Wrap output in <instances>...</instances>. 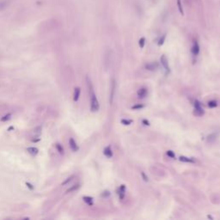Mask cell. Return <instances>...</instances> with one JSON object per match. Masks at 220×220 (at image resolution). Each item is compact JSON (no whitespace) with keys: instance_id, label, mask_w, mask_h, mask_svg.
I'll use <instances>...</instances> for the list:
<instances>
[{"instance_id":"6da1fadb","label":"cell","mask_w":220,"mask_h":220,"mask_svg":"<svg viewBox=\"0 0 220 220\" xmlns=\"http://www.w3.org/2000/svg\"><path fill=\"white\" fill-rule=\"evenodd\" d=\"M100 108V104L97 100V97L94 91L90 93V110L92 112H97Z\"/></svg>"},{"instance_id":"7a4b0ae2","label":"cell","mask_w":220,"mask_h":220,"mask_svg":"<svg viewBox=\"0 0 220 220\" xmlns=\"http://www.w3.org/2000/svg\"><path fill=\"white\" fill-rule=\"evenodd\" d=\"M204 109L201 106V103L200 102V101L196 100L194 102V114L197 116H201L204 114Z\"/></svg>"},{"instance_id":"3957f363","label":"cell","mask_w":220,"mask_h":220,"mask_svg":"<svg viewBox=\"0 0 220 220\" xmlns=\"http://www.w3.org/2000/svg\"><path fill=\"white\" fill-rule=\"evenodd\" d=\"M160 61H161L162 65H163V68H164L166 73H169V72H170V68H169V61H168L167 57H166L165 55H162L161 58H160Z\"/></svg>"},{"instance_id":"277c9868","label":"cell","mask_w":220,"mask_h":220,"mask_svg":"<svg viewBox=\"0 0 220 220\" xmlns=\"http://www.w3.org/2000/svg\"><path fill=\"white\" fill-rule=\"evenodd\" d=\"M115 80L112 79L111 83V90H110V104L113 103V98H114V93H115Z\"/></svg>"},{"instance_id":"5b68a950","label":"cell","mask_w":220,"mask_h":220,"mask_svg":"<svg viewBox=\"0 0 220 220\" xmlns=\"http://www.w3.org/2000/svg\"><path fill=\"white\" fill-rule=\"evenodd\" d=\"M191 52L194 56H197L199 53H200V46H199V43L197 42V41H194V42H193Z\"/></svg>"},{"instance_id":"8992f818","label":"cell","mask_w":220,"mask_h":220,"mask_svg":"<svg viewBox=\"0 0 220 220\" xmlns=\"http://www.w3.org/2000/svg\"><path fill=\"white\" fill-rule=\"evenodd\" d=\"M125 194H126V186L125 185H121L119 188V198H120V200H122L124 198H125Z\"/></svg>"},{"instance_id":"52a82bcc","label":"cell","mask_w":220,"mask_h":220,"mask_svg":"<svg viewBox=\"0 0 220 220\" xmlns=\"http://www.w3.org/2000/svg\"><path fill=\"white\" fill-rule=\"evenodd\" d=\"M138 96H139V98H144V97L147 95V90H146L145 88H141L139 89V90H138V93H137Z\"/></svg>"},{"instance_id":"ba28073f","label":"cell","mask_w":220,"mask_h":220,"mask_svg":"<svg viewBox=\"0 0 220 220\" xmlns=\"http://www.w3.org/2000/svg\"><path fill=\"white\" fill-rule=\"evenodd\" d=\"M158 67V64L157 62H151L145 65V68L149 71H155L156 69H157Z\"/></svg>"},{"instance_id":"9c48e42d","label":"cell","mask_w":220,"mask_h":220,"mask_svg":"<svg viewBox=\"0 0 220 220\" xmlns=\"http://www.w3.org/2000/svg\"><path fill=\"white\" fill-rule=\"evenodd\" d=\"M69 144H70V147H71V149L73 151H78V149H79V148H78V144H77L76 141H75L73 139H70Z\"/></svg>"},{"instance_id":"30bf717a","label":"cell","mask_w":220,"mask_h":220,"mask_svg":"<svg viewBox=\"0 0 220 220\" xmlns=\"http://www.w3.org/2000/svg\"><path fill=\"white\" fill-rule=\"evenodd\" d=\"M103 154L105 155L108 158H111L112 157H113V151H112V149L110 146H107V147L104 149Z\"/></svg>"},{"instance_id":"8fae6325","label":"cell","mask_w":220,"mask_h":220,"mask_svg":"<svg viewBox=\"0 0 220 220\" xmlns=\"http://www.w3.org/2000/svg\"><path fill=\"white\" fill-rule=\"evenodd\" d=\"M179 160L181 162H183V163H195V161L193 159V158H190V157H184V156L180 157Z\"/></svg>"},{"instance_id":"7c38bea8","label":"cell","mask_w":220,"mask_h":220,"mask_svg":"<svg viewBox=\"0 0 220 220\" xmlns=\"http://www.w3.org/2000/svg\"><path fill=\"white\" fill-rule=\"evenodd\" d=\"M80 93H81V90H80V88H76L75 89V91H74V101L77 102L78 101L80 96Z\"/></svg>"},{"instance_id":"4fadbf2b","label":"cell","mask_w":220,"mask_h":220,"mask_svg":"<svg viewBox=\"0 0 220 220\" xmlns=\"http://www.w3.org/2000/svg\"><path fill=\"white\" fill-rule=\"evenodd\" d=\"M83 199V200H84V201L86 202L87 204H89L90 205H91L92 204H93V198H91V197L84 196Z\"/></svg>"},{"instance_id":"5bb4252c","label":"cell","mask_w":220,"mask_h":220,"mask_svg":"<svg viewBox=\"0 0 220 220\" xmlns=\"http://www.w3.org/2000/svg\"><path fill=\"white\" fill-rule=\"evenodd\" d=\"M28 151H29V153H30L32 155H36L38 153V149L34 147H29L28 148Z\"/></svg>"},{"instance_id":"9a60e30c","label":"cell","mask_w":220,"mask_h":220,"mask_svg":"<svg viewBox=\"0 0 220 220\" xmlns=\"http://www.w3.org/2000/svg\"><path fill=\"white\" fill-rule=\"evenodd\" d=\"M207 105H208V107L211 108V109H213V108H216L218 106V102H216V101H214V100L209 101Z\"/></svg>"},{"instance_id":"2e32d148","label":"cell","mask_w":220,"mask_h":220,"mask_svg":"<svg viewBox=\"0 0 220 220\" xmlns=\"http://www.w3.org/2000/svg\"><path fill=\"white\" fill-rule=\"evenodd\" d=\"M216 138H217V135H216L215 133H212L207 137V141H208V142H213V141L216 139Z\"/></svg>"},{"instance_id":"e0dca14e","label":"cell","mask_w":220,"mask_h":220,"mask_svg":"<svg viewBox=\"0 0 220 220\" xmlns=\"http://www.w3.org/2000/svg\"><path fill=\"white\" fill-rule=\"evenodd\" d=\"M79 187H80V185H79V184L74 185V186H72V187H71V188H70L69 189H68L67 191H66V193H71V192H73V191H75V190L78 189V188H79Z\"/></svg>"},{"instance_id":"ac0fdd59","label":"cell","mask_w":220,"mask_h":220,"mask_svg":"<svg viewBox=\"0 0 220 220\" xmlns=\"http://www.w3.org/2000/svg\"><path fill=\"white\" fill-rule=\"evenodd\" d=\"M121 123L125 126H128L132 123V120H125V119H123V120H121Z\"/></svg>"},{"instance_id":"d6986e66","label":"cell","mask_w":220,"mask_h":220,"mask_svg":"<svg viewBox=\"0 0 220 220\" xmlns=\"http://www.w3.org/2000/svg\"><path fill=\"white\" fill-rule=\"evenodd\" d=\"M10 117H11V114H10V113H8V114H6V115H4L3 117H2L0 120H1V121H7V120H10Z\"/></svg>"},{"instance_id":"ffe728a7","label":"cell","mask_w":220,"mask_h":220,"mask_svg":"<svg viewBox=\"0 0 220 220\" xmlns=\"http://www.w3.org/2000/svg\"><path fill=\"white\" fill-rule=\"evenodd\" d=\"M177 6H178V9H179V11L181 14H183V9H182V6H181V0H177Z\"/></svg>"},{"instance_id":"44dd1931","label":"cell","mask_w":220,"mask_h":220,"mask_svg":"<svg viewBox=\"0 0 220 220\" xmlns=\"http://www.w3.org/2000/svg\"><path fill=\"white\" fill-rule=\"evenodd\" d=\"M139 47H140L141 48H143L144 47V44H145V39H144V37H142L140 40H139Z\"/></svg>"},{"instance_id":"7402d4cb","label":"cell","mask_w":220,"mask_h":220,"mask_svg":"<svg viewBox=\"0 0 220 220\" xmlns=\"http://www.w3.org/2000/svg\"><path fill=\"white\" fill-rule=\"evenodd\" d=\"M73 178H74V175H71V176H70V177H68L67 179H66L65 181H64V182L62 183V185H63V186H64V185L68 184V183H69L70 181H72V179H73Z\"/></svg>"},{"instance_id":"603a6c76","label":"cell","mask_w":220,"mask_h":220,"mask_svg":"<svg viewBox=\"0 0 220 220\" xmlns=\"http://www.w3.org/2000/svg\"><path fill=\"white\" fill-rule=\"evenodd\" d=\"M6 6H7V2H5V1L0 2V10H3V9H5Z\"/></svg>"},{"instance_id":"cb8c5ba5","label":"cell","mask_w":220,"mask_h":220,"mask_svg":"<svg viewBox=\"0 0 220 220\" xmlns=\"http://www.w3.org/2000/svg\"><path fill=\"white\" fill-rule=\"evenodd\" d=\"M165 38H166V34H164V35L163 36V37L161 38V39L159 40V41H158V46L161 47L162 45L164 43V41H165Z\"/></svg>"},{"instance_id":"d4e9b609","label":"cell","mask_w":220,"mask_h":220,"mask_svg":"<svg viewBox=\"0 0 220 220\" xmlns=\"http://www.w3.org/2000/svg\"><path fill=\"white\" fill-rule=\"evenodd\" d=\"M167 155L169 156V157H170V158H174L175 157V155H174V153L172 151H167Z\"/></svg>"},{"instance_id":"484cf974","label":"cell","mask_w":220,"mask_h":220,"mask_svg":"<svg viewBox=\"0 0 220 220\" xmlns=\"http://www.w3.org/2000/svg\"><path fill=\"white\" fill-rule=\"evenodd\" d=\"M144 107V106L142 105V104H137V105H134L133 107H132V109L136 110V109H143Z\"/></svg>"},{"instance_id":"4316f807","label":"cell","mask_w":220,"mask_h":220,"mask_svg":"<svg viewBox=\"0 0 220 220\" xmlns=\"http://www.w3.org/2000/svg\"><path fill=\"white\" fill-rule=\"evenodd\" d=\"M56 147H57L58 151H59L60 153H63V152H64V150H63V147H62V146H61L59 144H58L57 145H56Z\"/></svg>"},{"instance_id":"83f0119b","label":"cell","mask_w":220,"mask_h":220,"mask_svg":"<svg viewBox=\"0 0 220 220\" xmlns=\"http://www.w3.org/2000/svg\"><path fill=\"white\" fill-rule=\"evenodd\" d=\"M109 195H110L109 191H105V192H103V193H102V197H108V196H109Z\"/></svg>"},{"instance_id":"f1b7e54d","label":"cell","mask_w":220,"mask_h":220,"mask_svg":"<svg viewBox=\"0 0 220 220\" xmlns=\"http://www.w3.org/2000/svg\"><path fill=\"white\" fill-rule=\"evenodd\" d=\"M141 175H142V177H143V179H144V181H148V177L145 175V174H144V172H141Z\"/></svg>"},{"instance_id":"f546056e","label":"cell","mask_w":220,"mask_h":220,"mask_svg":"<svg viewBox=\"0 0 220 220\" xmlns=\"http://www.w3.org/2000/svg\"><path fill=\"white\" fill-rule=\"evenodd\" d=\"M143 123H144L145 126H149V125H150L149 121H147V120H143Z\"/></svg>"},{"instance_id":"4dcf8cb0","label":"cell","mask_w":220,"mask_h":220,"mask_svg":"<svg viewBox=\"0 0 220 220\" xmlns=\"http://www.w3.org/2000/svg\"><path fill=\"white\" fill-rule=\"evenodd\" d=\"M26 185H27V186L29 187V188H30L31 190H32V189H34V187H32V185H31V184H29V183H26Z\"/></svg>"},{"instance_id":"1f68e13d","label":"cell","mask_w":220,"mask_h":220,"mask_svg":"<svg viewBox=\"0 0 220 220\" xmlns=\"http://www.w3.org/2000/svg\"><path fill=\"white\" fill-rule=\"evenodd\" d=\"M207 218H208V219H213V218H212V216H210V215L207 216Z\"/></svg>"}]
</instances>
